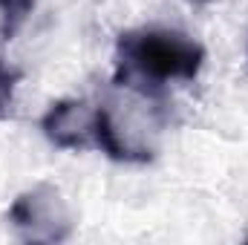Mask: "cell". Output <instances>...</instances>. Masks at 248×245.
Returning <instances> with one entry per match:
<instances>
[{"label": "cell", "instance_id": "obj_1", "mask_svg": "<svg viewBox=\"0 0 248 245\" xmlns=\"http://www.w3.org/2000/svg\"><path fill=\"white\" fill-rule=\"evenodd\" d=\"M205 63V46L176 29H130L116 41V84L159 92L173 81H193Z\"/></svg>", "mask_w": 248, "mask_h": 245}, {"label": "cell", "instance_id": "obj_2", "mask_svg": "<svg viewBox=\"0 0 248 245\" xmlns=\"http://www.w3.org/2000/svg\"><path fill=\"white\" fill-rule=\"evenodd\" d=\"M9 225L26 243H61L72 234V214L61 190L41 182L12 202Z\"/></svg>", "mask_w": 248, "mask_h": 245}, {"label": "cell", "instance_id": "obj_3", "mask_svg": "<svg viewBox=\"0 0 248 245\" xmlns=\"http://www.w3.org/2000/svg\"><path fill=\"white\" fill-rule=\"evenodd\" d=\"M93 116L95 110H90L87 101L61 98L44 113L41 130L61 150H90L93 147Z\"/></svg>", "mask_w": 248, "mask_h": 245}, {"label": "cell", "instance_id": "obj_4", "mask_svg": "<svg viewBox=\"0 0 248 245\" xmlns=\"http://www.w3.org/2000/svg\"><path fill=\"white\" fill-rule=\"evenodd\" d=\"M93 147L101 150L107 159L124 162V165L150 162V153H147V150L133 147V144L122 136V130L116 127V122H113V116H110L107 107H95V116H93Z\"/></svg>", "mask_w": 248, "mask_h": 245}, {"label": "cell", "instance_id": "obj_5", "mask_svg": "<svg viewBox=\"0 0 248 245\" xmlns=\"http://www.w3.org/2000/svg\"><path fill=\"white\" fill-rule=\"evenodd\" d=\"M35 0H0V35L12 41L29 20Z\"/></svg>", "mask_w": 248, "mask_h": 245}, {"label": "cell", "instance_id": "obj_6", "mask_svg": "<svg viewBox=\"0 0 248 245\" xmlns=\"http://www.w3.org/2000/svg\"><path fill=\"white\" fill-rule=\"evenodd\" d=\"M17 81H20V72L0 58V122H6V119L12 116V104H15Z\"/></svg>", "mask_w": 248, "mask_h": 245}, {"label": "cell", "instance_id": "obj_7", "mask_svg": "<svg viewBox=\"0 0 248 245\" xmlns=\"http://www.w3.org/2000/svg\"><path fill=\"white\" fill-rule=\"evenodd\" d=\"M185 3H190V6H208V3H214V0H185Z\"/></svg>", "mask_w": 248, "mask_h": 245}]
</instances>
